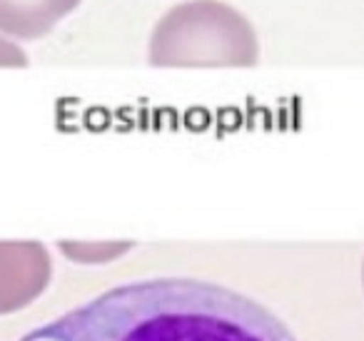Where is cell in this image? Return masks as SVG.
<instances>
[{
  "label": "cell",
  "mask_w": 364,
  "mask_h": 341,
  "mask_svg": "<svg viewBox=\"0 0 364 341\" xmlns=\"http://www.w3.org/2000/svg\"><path fill=\"white\" fill-rule=\"evenodd\" d=\"M18 341H297L259 301L193 276L117 284Z\"/></svg>",
  "instance_id": "obj_1"
},
{
  "label": "cell",
  "mask_w": 364,
  "mask_h": 341,
  "mask_svg": "<svg viewBox=\"0 0 364 341\" xmlns=\"http://www.w3.org/2000/svg\"><path fill=\"white\" fill-rule=\"evenodd\" d=\"M362 276H364V271H362Z\"/></svg>",
  "instance_id": "obj_7"
},
{
  "label": "cell",
  "mask_w": 364,
  "mask_h": 341,
  "mask_svg": "<svg viewBox=\"0 0 364 341\" xmlns=\"http://www.w3.org/2000/svg\"><path fill=\"white\" fill-rule=\"evenodd\" d=\"M28 65V58L16 43L6 40V38L0 36V67H26Z\"/></svg>",
  "instance_id": "obj_6"
},
{
  "label": "cell",
  "mask_w": 364,
  "mask_h": 341,
  "mask_svg": "<svg viewBox=\"0 0 364 341\" xmlns=\"http://www.w3.org/2000/svg\"><path fill=\"white\" fill-rule=\"evenodd\" d=\"M147 58L157 67H252L259 45L237 8L223 0H185L157 21Z\"/></svg>",
  "instance_id": "obj_2"
},
{
  "label": "cell",
  "mask_w": 364,
  "mask_h": 341,
  "mask_svg": "<svg viewBox=\"0 0 364 341\" xmlns=\"http://www.w3.org/2000/svg\"><path fill=\"white\" fill-rule=\"evenodd\" d=\"M58 249L75 264H107L132 249V242H58Z\"/></svg>",
  "instance_id": "obj_5"
},
{
  "label": "cell",
  "mask_w": 364,
  "mask_h": 341,
  "mask_svg": "<svg viewBox=\"0 0 364 341\" xmlns=\"http://www.w3.org/2000/svg\"><path fill=\"white\" fill-rule=\"evenodd\" d=\"M50 254L38 242H0V314L26 309L48 289Z\"/></svg>",
  "instance_id": "obj_3"
},
{
  "label": "cell",
  "mask_w": 364,
  "mask_h": 341,
  "mask_svg": "<svg viewBox=\"0 0 364 341\" xmlns=\"http://www.w3.org/2000/svg\"><path fill=\"white\" fill-rule=\"evenodd\" d=\"M80 0H0V33L16 40H38L73 13Z\"/></svg>",
  "instance_id": "obj_4"
}]
</instances>
